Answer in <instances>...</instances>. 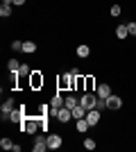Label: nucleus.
Masks as SVG:
<instances>
[{
	"mask_svg": "<svg viewBox=\"0 0 136 152\" xmlns=\"http://www.w3.org/2000/svg\"><path fill=\"white\" fill-rule=\"evenodd\" d=\"M75 82H77V75L71 70V73H64V75H61L59 86H61V89H75Z\"/></svg>",
	"mask_w": 136,
	"mask_h": 152,
	"instance_id": "f257e3e1",
	"label": "nucleus"
},
{
	"mask_svg": "<svg viewBox=\"0 0 136 152\" xmlns=\"http://www.w3.org/2000/svg\"><path fill=\"white\" fill-rule=\"evenodd\" d=\"M95 95L91 93V91H86L84 95H82V98H79V104H82V107L84 109H95Z\"/></svg>",
	"mask_w": 136,
	"mask_h": 152,
	"instance_id": "f03ea898",
	"label": "nucleus"
},
{
	"mask_svg": "<svg viewBox=\"0 0 136 152\" xmlns=\"http://www.w3.org/2000/svg\"><path fill=\"white\" fill-rule=\"evenodd\" d=\"M14 111V100L12 98H7L5 102H2V111H0V118L2 121H9V114Z\"/></svg>",
	"mask_w": 136,
	"mask_h": 152,
	"instance_id": "7ed1b4c3",
	"label": "nucleus"
},
{
	"mask_svg": "<svg viewBox=\"0 0 136 152\" xmlns=\"http://www.w3.org/2000/svg\"><path fill=\"white\" fill-rule=\"evenodd\" d=\"M120 107H123V98H118V95L111 93L109 98H107V109H111V111H118Z\"/></svg>",
	"mask_w": 136,
	"mask_h": 152,
	"instance_id": "20e7f679",
	"label": "nucleus"
},
{
	"mask_svg": "<svg viewBox=\"0 0 136 152\" xmlns=\"http://www.w3.org/2000/svg\"><path fill=\"white\" fill-rule=\"evenodd\" d=\"M86 121H89L91 127H95L97 123H100V109H89V111H86Z\"/></svg>",
	"mask_w": 136,
	"mask_h": 152,
	"instance_id": "39448f33",
	"label": "nucleus"
},
{
	"mask_svg": "<svg viewBox=\"0 0 136 152\" xmlns=\"http://www.w3.org/2000/svg\"><path fill=\"white\" fill-rule=\"evenodd\" d=\"M61 148V136L59 134H50L48 136V150H59Z\"/></svg>",
	"mask_w": 136,
	"mask_h": 152,
	"instance_id": "423d86ee",
	"label": "nucleus"
},
{
	"mask_svg": "<svg viewBox=\"0 0 136 152\" xmlns=\"http://www.w3.org/2000/svg\"><path fill=\"white\" fill-rule=\"evenodd\" d=\"M71 118H73V111H71L68 107H61V109L57 111V121H59V123H68Z\"/></svg>",
	"mask_w": 136,
	"mask_h": 152,
	"instance_id": "0eeeda50",
	"label": "nucleus"
},
{
	"mask_svg": "<svg viewBox=\"0 0 136 152\" xmlns=\"http://www.w3.org/2000/svg\"><path fill=\"white\" fill-rule=\"evenodd\" d=\"M32 150L34 152H45V150H48V136H45V139H43V136H39V139L34 141Z\"/></svg>",
	"mask_w": 136,
	"mask_h": 152,
	"instance_id": "6e6552de",
	"label": "nucleus"
},
{
	"mask_svg": "<svg viewBox=\"0 0 136 152\" xmlns=\"http://www.w3.org/2000/svg\"><path fill=\"white\" fill-rule=\"evenodd\" d=\"M9 121H12V123H23V121H25V114H23V107H20V109H14L12 114H9Z\"/></svg>",
	"mask_w": 136,
	"mask_h": 152,
	"instance_id": "1a4fd4ad",
	"label": "nucleus"
},
{
	"mask_svg": "<svg viewBox=\"0 0 136 152\" xmlns=\"http://www.w3.org/2000/svg\"><path fill=\"white\" fill-rule=\"evenodd\" d=\"M109 95H111V86H109V84H100V86H97V98L107 100Z\"/></svg>",
	"mask_w": 136,
	"mask_h": 152,
	"instance_id": "9d476101",
	"label": "nucleus"
},
{
	"mask_svg": "<svg viewBox=\"0 0 136 152\" xmlns=\"http://www.w3.org/2000/svg\"><path fill=\"white\" fill-rule=\"evenodd\" d=\"M64 102H66V98H61V95H55V98H52V102H50V109H55V111H59V109L64 107Z\"/></svg>",
	"mask_w": 136,
	"mask_h": 152,
	"instance_id": "9b49d317",
	"label": "nucleus"
},
{
	"mask_svg": "<svg viewBox=\"0 0 136 152\" xmlns=\"http://www.w3.org/2000/svg\"><path fill=\"white\" fill-rule=\"evenodd\" d=\"M71 111H73V118H75V121H79V118H86V111H89V109H84L82 104H77V107L71 109Z\"/></svg>",
	"mask_w": 136,
	"mask_h": 152,
	"instance_id": "f8f14e48",
	"label": "nucleus"
},
{
	"mask_svg": "<svg viewBox=\"0 0 136 152\" xmlns=\"http://www.w3.org/2000/svg\"><path fill=\"white\" fill-rule=\"evenodd\" d=\"M127 37H129L127 25H118V27H116V39H127Z\"/></svg>",
	"mask_w": 136,
	"mask_h": 152,
	"instance_id": "ddd939ff",
	"label": "nucleus"
},
{
	"mask_svg": "<svg viewBox=\"0 0 136 152\" xmlns=\"http://www.w3.org/2000/svg\"><path fill=\"white\" fill-rule=\"evenodd\" d=\"M7 70H9V73H18V70H20L18 59H9V61H7Z\"/></svg>",
	"mask_w": 136,
	"mask_h": 152,
	"instance_id": "4468645a",
	"label": "nucleus"
},
{
	"mask_svg": "<svg viewBox=\"0 0 136 152\" xmlns=\"http://www.w3.org/2000/svg\"><path fill=\"white\" fill-rule=\"evenodd\" d=\"M39 86H43V75L32 73V89H39Z\"/></svg>",
	"mask_w": 136,
	"mask_h": 152,
	"instance_id": "2eb2a0df",
	"label": "nucleus"
},
{
	"mask_svg": "<svg viewBox=\"0 0 136 152\" xmlns=\"http://www.w3.org/2000/svg\"><path fill=\"white\" fill-rule=\"evenodd\" d=\"M23 52H36V43L34 41H23Z\"/></svg>",
	"mask_w": 136,
	"mask_h": 152,
	"instance_id": "dca6fc26",
	"label": "nucleus"
},
{
	"mask_svg": "<svg viewBox=\"0 0 136 152\" xmlns=\"http://www.w3.org/2000/svg\"><path fill=\"white\" fill-rule=\"evenodd\" d=\"M89 121H86V118H79V121H77V132H82V134H84L86 132V129H89Z\"/></svg>",
	"mask_w": 136,
	"mask_h": 152,
	"instance_id": "f3484780",
	"label": "nucleus"
},
{
	"mask_svg": "<svg viewBox=\"0 0 136 152\" xmlns=\"http://www.w3.org/2000/svg\"><path fill=\"white\" fill-rule=\"evenodd\" d=\"M89 55H91V48H89V45H79V48H77V57L84 59V57H89Z\"/></svg>",
	"mask_w": 136,
	"mask_h": 152,
	"instance_id": "a211bd4d",
	"label": "nucleus"
},
{
	"mask_svg": "<svg viewBox=\"0 0 136 152\" xmlns=\"http://www.w3.org/2000/svg\"><path fill=\"white\" fill-rule=\"evenodd\" d=\"M0 148H2V150H12V148H14L12 139H7V136H2V139H0Z\"/></svg>",
	"mask_w": 136,
	"mask_h": 152,
	"instance_id": "6ab92c4d",
	"label": "nucleus"
},
{
	"mask_svg": "<svg viewBox=\"0 0 136 152\" xmlns=\"http://www.w3.org/2000/svg\"><path fill=\"white\" fill-rule=\"evenodd\" d=\"M0 16H2V18H9V16H12V5H2L0 7Z\"/></svg>",
	"mask_w": 136,
	"mask_h": 152,
	"instance_id": "aec40b11",
	"label": "nucleus"
},
{
	"mask_svg": "<svg viewBox=\"0 0 136 152\" xmlns=\"http://www.w3.org/2000/svg\"><path fill=\"white\" fill-rule=\"evenodd\" d=\"M64 107H68V109H75V107H77V100H75V95H68V98H66Z\"/></svg>",
	"mask_w": 136,
	"mask_h": 152,
	"instance_id": "412c9836",
	"label": "nucleus"
},
{
	"mask_svg": "<svg viewBox=\"0 0 136 152\" xmlns=\"http://www.w3.org/2000/svg\"><path fill=\"white\" fill-rule=\"evenodd\" d=\"M120 12H123V9H120V5H111V9H109L111 16H120Z\"/></svg>",
	"mask_w": 136,
	"mask_h": 152,
	"instance_id": "4be33fe9",
	"label": "nucleus"
},
{
	"mask_svg": "<svg viewBox=\"0 0 136 152\" xmlns=\"http://www.w3.org/2000/svg\"><path fill=\"white\" fill-rule=\"evenodd\" d=\"M20 75H32V70H30V66L27 64H20V70H18Z\"/></svg>",
	"mask_w": 136,
	"mask_h": 152,
	"instance_id": "5701e85b",
	"label": "nucleus"
},
{
	"mask_svg": "<svg viewBox=\"0 0 136 152\" xmlns=\"http://www.w3.org/2000/svg\"><path fill=\"white\" fill-rule=\"evenodd\" d=\"M84 148H86V150H95V141H93V139H86L84 141Z\"/></svg>",
	"mask_w": 136,
	"mask_h": 152,
	"instance_id": "b1692460",
	"label": "nucleus"
},
{
	"mask_svg": "<svg viewBox=\"0 0 136 152\" xmlns=\"http://www.w3.org/2000/svg\"><path fill=\"white\" fill-rule=\"evenodd\" d=\"M84 86L86 91H93V77H84Z\"/></svg>",
	"mask_w": 136,
	"mask_h": 152,
	"instance_id": "393cba45",
	"label": "nucleus"
},
{
	"mask_svg": "<svg viewBox=\"0 0 136 152\" xmlns=\"http://www.w3.org/2000/svg\"><path fill=\"white\" fill-rule=\"evenodd\" d=\"M12 50L20 52V50H23V41H14V43H12Z\"/></svg>",
	"mask_w": 136,
	"mask_h": 152,
	"instance_id": "a878e982",
	"label": "nucleus"
},
{
	"mask_svg": "<svg viewBox=\"0 0 136 152\" xmlns=\"http://www.w3.org/2000/svg\"><path fill=\"white\" fill-rule=\"evenodd\" d=\"M127 30H129V37H136V23H127Z\"/></svg>",
	"mask_w": 136,
	"mask_h": 152,
	"instance_id": "bb28decb",
	"label": "nucleus"
},
{
	"mask_svg": "<svg viewBox=\"0 0 136 152\" xmlns=\"http://www.w3.org/2000/svg\"><path fill=\"white\" fill-rule=\"evenodd\" d=\"M14 5H25V0H14Z\"/></svg>",
	"mask_w": 136,
	"mask_h": 152,
	"instance_id": "cd10ccee",
	"label": "nucleus"
}]
</instances>
